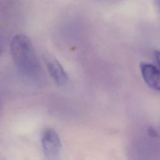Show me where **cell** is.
Segmentation results:
<instances>
[{
  "mask_svg": "<svg viewBox=\"0 0 160 160\" xmlns=\"http://www.w3.org/2000/svg\"><path fill=\"white\" fill-rule=\"evenodd\" d=\"M12 58L18 68L26 75L36 72L38 68V62L29 39L23 34L15 36L11 43Z\"/></svg>",
  "mask_w": 160,
  "mask_h": 160,
  "instance_id": "6da1fadb",
  "label": "cell"
},
{
  "mask_svg": "<svg viewBox=\"0 0 160 160\" xmlns=\"http://www.w3.org/2000/svg\"><path fill=\"white\" fill-rule=\"evenodd\" d=\"M141 72L144 81L148 86L159 91L160 74L159 68L149 63L142 62L140 65Z\"/></svg>",
  "mask_w": 160,
  "mask_h": 160,
  "instance_id": "277c9868",
  "label": "cell"
},
{
  "mask_svg": "<svg viewBox=\"0 0 160 160\" xmlns=\"http://www.w3.org/2000/svg\"><path fill=\"white\" fill-rule=\"evenodd\" d=\"M41 143L46 157L49 159H57L61 149V142L58 134L51 129H46L42 135Z\"/></svg>",
  "mask_w": 160,
  "mask_h": 160,
  "instance_id": "7a4b0ae2",
  "label": "cell"
},
{
  "mask_svg": "<svg viewBox=\"0 0 160 160\" xmlns=\"http://www.w3.org/2000/svg\"><path fill=\"white\" fill-rule=\"evenodd\" d=\"M44 59L48 71L54 82L59 86H65L68 82L69 78L61 64L51 55H46Z\"/></svg>",
  "mask_w": 160,
  "mask_h": 160,
  "instance_id": "3957f363",
  "label": "cell"
},
{
  "mask_svg": "<svg viewBox=\"0 0 160 160\" xmlns=\"http://www.w3.org/2000/svg\"><path fill=\"white\" fill-rule=\"evenodd\" d=\"M159 51H156L154 52V59L157 61V65L158 66L159 65Z\"/></svg>",
  "mask_w": 160,
  "mask_h": 160,
  "instance_id": "5b68a950",
  "label": "cell"
}]
</instances>
